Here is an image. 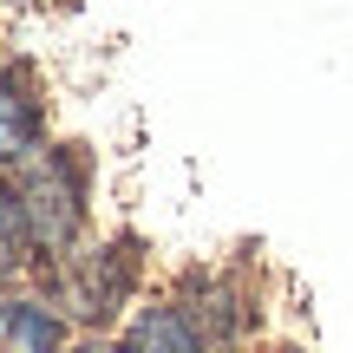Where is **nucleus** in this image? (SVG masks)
Returning a JSON list of instances; mask_svg holds the SVG:
<instances>
[{
	"label": "nucleus",
	"mask_w": 353,
	"mask_h": 353,
	"mask_svg": "<svg viewBox=\"0 0 353 353\" xmlns=\"http://www.w3.org/2000/svg\"><path fill=\"white\" fill-rule=\"evenodd\" d=\"M33 281L65 307L79 334H118L125 314L144 301V255L131 236H92L59 262H39Z\"/></svg>",
	"instance_id": "nucleus-1"
},
{
	"label": "nucleus",
	"mask_w": 353,
	"mask_h": 353,
	"mask_svg": "<svg viewBox=\"0 0 353 353\" xmlns=\"http://www.w3.org/2000/svg\"><path fill=\"white\" fill-rule=\"evenodd\" d=\"M13 190H20V216H26V236H33L39 262H59L79 242H92V157H85V144L52 138L26 170H13Z\"/></svg>",
	"instance_id": "nucleus-2"
},
{
	"label": "nucleus",
	"mask_w": 353,
	"mask_h": 353,
	"mask_svg": "<svg viewBox=\"0 0 353 353\" xmlns=\"http://www.w3.org/2000/svg\"><path fill=\"white\" fill-rule=\"evenodd\" d=\"M170 294L203 321V334L216 341V353H242V347L255 341V327H262L255 288L236 275V268H183Z\"/></svg>",
	"instance_id": "nucleus-3"
},
{
	"label": "nucleus",
	"mask_w": 353,
	"mask_h": 353,
	"mask_svg": "<svg viewBox=\"0 0 353 353\" xmlns=\"http://www.w3.org/2000/svg\"><path fill=\"white\" fill-rule=\"evenodd\" d=\"M46 144H52V131H46V92H39L33 65L0 52V176L26 170Z\"/></svg>",
	"instance_id": "nucleus-4"
},
{
	"label": "nucleus",
	"mask_w": 353,
	"mask_h": 353,
	"mask_svg": "<svg viewBox=\"0 0 353 353\" xmlns=\"http://www.w3.org/2000/svg\"><path fill=\"white\" fill-rule=\"evenodd\" d=\"M72 341H79V327L39 281L0 288V353H65Z\"/></svg>",
	"instance_id": "nucleus-5"
},
{
	"label": "nucleus",
	"mask_w": 353,
	"mask_h": 353,
	"mask_svg": "<svg viewBox=\"0 0 353 353\" xmlns=\"http://www.w3.org/2000/svg\"><path fill=\"white\" fill-rule=\"evenodd\" d=\"M125 347L131 353H216V341L203 334V321L190 314L183 301L164 288V294H144L138 307L125 314Z\"/></svg>",
	"instance_id": "nucleus-6"
},
{
	"label": "nucleus",
	"mask_w": 353,
	"mask_h": 353,
	"mask_svg": "<svg viewBox=\"0 0 353 353\" xmlns=\"http://www.w3.org/2000/svg\"><path fill=\"white\" fill-rule=\"evenodd\" d=\"M39 255H33V236H26V216H20V190L13 176H0V288H20L33 281Z\"/></svg>",
	"instance_id": "nucleus-7"
},
{
	"label": "nucleus",
	"mask_w": 353,
	"mask_h": 353,
	"mask_svg": "<svg viewBox=\"0 0 353 353\" xmlns=\"http://www.w3.org/2000/svg\"><path fill=\"white\" fill-rule=\"evenodd\" d=\"M65 353H131V347H125V334H79Z\"/></svg>",
	"instance_id": "nucleus-8"
}]
</instances>
